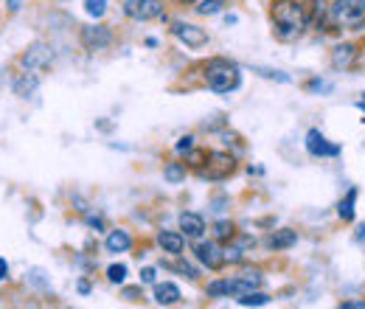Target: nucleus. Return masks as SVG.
I'll return each mask as SVG.
<instances>
[{
  "mask_svg": "<svg viewBox=\"0 0 365 309\" xmlns=\"http://www.w3.org/2000/svg\"><path fill=\"white\" fill-rule=\"evenodd\" d=\"M307 29V14L298 0H275L273 3V31L281 43H292Z\"/></svg>",
  "mask_w": 365,
  "mask_h": 309,
  "instance_id": "obj_1",
  "label": "nucleus"
},
{
  "mask_svg": "<svg viewBox=\"0 0 365 309\" xmlns=\"http://www.w3.org/2000/svg\"><path fill=\"white\" fill-rule=\"evenodd\" d=\"M202 76H205V85L214 90V93H220V96L236 90L239 82H242L239 65H236V62H228V59H211V62L205 65Z\"/></svg>",
  "mask_w": 365,
  "mask_h": 309,
  "instance_id": "obj_2",
  "label": "nucleus"
},
{
  "mask_svg": "<svg viewBox=\"0 0 365 309\" xmlns=\"http://www.w3.org/2000/svg\"><path fill=\"white\" fill-rule=\"evenodd\" d=\"M329 23L340 31L365 29V0H334L329 6Z\"/></svg>",
  "mask_w": 365,
  "mask_h": 309,
  "instance_id": "obj_3",
  "label": "nucleus"
},
{
  "mask_svg": "<svg viewBox=\"0 0 365 309\" xmlns=\"http://www.w3.org/2000/svg\"><path fill=\"white\" fill-rule=\"evenodd\" d=\"M262 284V273H242V275H233L225 281H211L208 284V295L220 298V295H245V293H253L256 287Z\"/></svg>",
  "mask_w": 365,
  "mask_h": 309,
  "instance_id": "obj_4",
  "label": "nucleus"
},
{
  "mask_svg": "<svg viewBox=\"0 0 365 309\" xmlns=\"http://www.w3.org/2000/svg\"><path fill=\"white\" fill-rule=\"evenodd\" d=\"M124 11H127V17H133L138 23L158 20L163 14V0H127Z\"/></svg>",
  "mask_w": 365,
  "mask_h": 309,
  "instance_id": "obj_5",
  "label": "nucleus"
},
{
  "mask_svg": "<svg viewBox=\"0 0 365 309\" xmlns=\"http://www.w3.org/2000/svg\"><path fill=\"white\" fill-rule=\"evenodd\" d=\"M172 34L185 48H202V45H208V31L200 29V26H194V23H175L172 26Z\"/></svg>",
  "mask_w": 365,
  "mask_h": 309,
  "instance_id": "obj_6",
  "label": "nucleus"
},
{
  "mask_svg": "<svg viewBox=\"0 0 365 309\" xmlns=\"http://www.w3.org/2000/svg\"><path fill=\"white\" fill-rule=\"evenodd\" d=\"M307 152L315 155V158H337L340 155V146L337 143H329V138L320 133V130H309V135H307Z\"/></svg>",
  "mask_w": 365,
  "mask_h": 309,
  "instance_id": "obj_7",
  "label": "nucleus"
},
{
  "mask_svg": "<svg viewBox=\"0 0 365 309\" xmlns=\"http://www.w3.org/2000/svg\"><path fill=\"white\" fill-rule=\"evenodd\" d=\"M113 43V31L107 29V26H85L82 29V45L88 48V51H104L107 45Z\"/></svg>",
  "mask_w": 365,
  "mask_h": 309,
  "instance_id": "obj_8",
  "label": "nucleus"
},
{
  "mask_svg": "<svg viewBox=\"0 0 365 309\" xmlns=\"http://www.w3.org/2000/svg\"><path fill=\"white\" fill-rule=\"evenodd\" d=\"M205 163H208V169H202V175L211 177V180H222V177H228L233 172V158L228 152H211L205 158Z\"/></svg>",
  "mask_w": 365,
  "mask_h": 309,
  "instance_id": "obj_9",
  "label": "nucleus"
},
{
  "mask_svg": "<svg viewBox=\"0 0 365 309\" xmlns=\"http://www.w3.org/2000/svg\"><path fill=\"white\" fill-rule=\"evenodd\" d=\"M357 59H360V48L354 43H343L331 51V65L337 71H351L357 65Z\"/></svg>",
  "mask_w": 365,
  "mask_h": 309,
  "instance_id": "obj_10",
  "label": "nucleus"
},
{
  "mask_svg": "<svg viewBox=\"0 0 365 309\" xmlns=\"http://www.w3.org/2000/svg\"><path fill=\"white\" fill-rule=\"evenodd\" d=\"M194 253H197V259L208 270H220V267L225 265V253H222V248L217 242H200Z\"/></svg>",
  "mask_w": 365,
  "mask_h": 309,
  "instance_id": "obj_11",
  "label": "nucleus"
},
{
  "mask_svg": "<svg viewBox=\"0 0 365 309\" xmlns=\"http://www.w3.org/2000/svg\"><path fill=\"white\" fill-rule=\"evenodd\" d=\"M53 56H51V51H48V45L43 43H34L26 54H23V65H26V71H37V68H46L48 62H51Z\"/></svg>",
  "mask_w": 365,
  "mask_h": 309,
  "instance_id": "obj_12",
  "label": "nucleus"
},
{
  "mask_svg": "<svg viewBox=\"0 0 365 309\" xmlns=\"http://www.w3.org/2000/svg\"><path fill=\"white\" fill-rule=\"evenodd\" d=\"M180 231L185 239H200L205 233V220L200 214H191V211H182L180 214Z\"/></svg>",
  "mask_w": 365,
  "mask_h": 309,
  "instance_id": "obj_13",
  "label": "nucleus"
},
{
  "mask_svg": "<svg viewBox=\"0 0 365 309\" xmlns=\"http://www.w3.org/2000/svg\"><path fill=\"white\" fill-rule=\"evenodd\" d=\"M158 242H160L163 253H172V256H180L182 248H185V236H182V231H160Z\"/></svg>",
  "mask_w": 365,
  "mask_h": 309,
  "instance_id": "obj_14",
  "label": "nucleus"
},
{
  "mask_svg": "<svg viewBox=\"0 0 365 309\" xmlns=\"http://www.w3.org/2000/svg\"><path fill=\"white\" fill-rule=\"evenodd\" d=\"M104 245H107L110 253H127V250L133 248V236H130L124 228H115V231L107 233V242H104Z\"/></svg>",
  "mask_w": 365,
  "mask_h": 309,
  "instance_id": "obj_15",
  "label": "nucleus"
},
{
  "mask_svg": "<svg viewBox=\"0 0 365 309\" xmlns=\"http://www.w3.org/2000/svg\"><path fill=\"white\" fill-rule=\"evenodd\" d=\"M155 301L160 307H172L180 301V287L172 284V281H163V284H155Z\"/></svg>",
  "mask_w": 365,
  "mask_h": 309,
  "instance_id": "obj_16",
  "label": "nucleus"
},
{
  "mask_svg": "<svg viewBox=\"0 0 365 309\" xmlns=\"http://www.w3.org/2000/svg\"><path fill=\"white\" fill-rule=\"evenodd\" d=\"M37 85H40L37 74H34V71H26V74H20V76L14 79V93L23 96V98H29V96L37 90Z\"/></svg>",
  "mask_w": 365,
  "mask_h": 309,
  "instance_id": "obj_17",
  "label": "nucleus"
},
{
  "mask_svg": "<svg viewBox=\"0 0 365 309\" xmlns=\"http://www.w3.org/2000/svg\"><path fill=\"white\" fill-rule=\"evenodd\" d=\"M295 242H298V233H295V231H287V228H284V231H275L273 236L267 239V245H270L273 250H287V248H292Z\"/></svg>",
  "mask_w": 365,
  "mask_h": 309,
  "instance_id": "obj_18",
  "label": "nucleus"
},
{
  "mask_svg": "<svg viewBox=\"0 0 365 309\" xmlns=\"http://www.w3.org/2000/svg\"><path fill=\"white\" fill-rule=\"evenodd\" d=\"M354 200H357V188H349V194L340 200V206H337V214H340V220L351 222L354 220Z\"/></svg>",
  "mask_w": 365,
  "mask_h": 309,
  "instance_id": "obj_19",
  "label": "nucleus"
},
{
  "mask_svg": "<svg viewBox=\"0 0 365 309\" xmlns=\"http://www.w3.org/2000/svg\"><path fill=\"white\" fill-rule=\"evenodd\" d=\"M239 304L242 307H267L270 304V295L267 293H245V295H239Z\"/></svg>",
  "mask_w": 365,
  "mask_h": 309,
  "instance_id": "obj_20",
  "label": "nucleus"
},
{
  "mask_svg": "<svg viewBox=\"0 0 365 309\" xmlns=\"http://www.w3.org/2000/svg\"><path fill=\"white\" fill-rule=\"evenodd\" d=\"M222 6H225V0H200L197 3V11L200 14H220Z\"/></svg>",
  "mask_w": 365,
  "mask_h": 309,
  "instance_id": "obj_21",
  "label": "nucleus"
},
{
  "mask_svg": "<svg viewBox=\"0 0 365 309\" xmlns=\"http://www.w3.org/2000/svg\"><path fill=\"white\" fill-rule=\"evenodd\" d=\"M163 177H166L169 183H180V180H185V166H182V163H169V166L163 169Z\"/></svg>",
  "mask_w": 365,
  "mask_h": 309,
  "instance_id": "obj_22",
  "label": "nucleus"
},
{
  "mask_svg": "<svg viewBox=\"0 0 365 309\" xmlns=\"http://www.w3.org/2000/svg\"><path fill=\"white\" fill-rule=\"evenodd\" d=\"M107 278H110V284H124L127 281V265H110L107 267Z\"/></svg>",
  "mask_w": 365,
  "mask_h": 309,
  "instance_id": "obj_23",
  "label": "nucleus"
},
{
  "mask_svg": "<svg viewBox=\"0 0 365 309\" xmlns=\"http://www.w3.org/2000/svg\"><path fill=\"white\" fill-rule=\"evenodd\" d=\"M85 11L91 14V17H104V11H107V0H85Z\"/></svg>",
  "mask_w": 365,
  "mask_h": 309,
  "instance_id": "obj_24",
  "label": "nucleus"
},
{
  "mask_svg": "<svg viewBox=\"0 0 365 309\" xmlns=\"http://www.w3.org/2000/svg\"><path fill=\"white\" fill-rule=\"evenodd\" d=\"M259 74H262V76H267V79H278V82H289V76H287V74H281V71H267V68H259Z\"/></svg>",
  "mask_w": 365,
  "mask_h": 309,
  "instance_id": "obj_25",
  "label": "nucleus"
},
{
  "mask_svg": "<svg viewBox=\"0 0 365 309\" xmlns=\"http://www.w3.org/2000/svg\"><path fill=\"white\" fill-rule=\"evenodd\" d=\"M155 278H158L155 267H143V270H140V281H143V284H155Z\"/></svg>",
  "mask_w": 365,
  "mask_h": 309,
  "instance_id": "obj_26",
  "label": "nucleus"
},
{
  "mask_svg": "<svg viewBox=\"0 0 365 309\" xmlns=\"http://www.w3.org/2000/svg\"><path fill=\"white\" fill-rule=\"evenodd\" d=\"M175 149H178V152H191V149H194V138H191V135H185V138H180Z\"/></svg>",
  "mask_w": 365,
  "mask_h": 309,
  "instance_id": "obj_27",
  "label": "nucleus"
},
{
  "mask_svg": "<svg viewBox=\"0 0 365 309\" xmlns=\"http://www.w3.org/2000/svg\"><path fill=\"white\" fill-rule=\"evenodd\" d=\"M225 262H233V265L242 262V250H239V248H228V250H225Z\"/></svg>",
  "mask_w": 365,
  "mask_h": 309,
  "instance_id": "obj_28",
  "label": "nucleus"
},
{
  "mask_svg": "<svg viewBox=\"0 0 365 309\" xmlns=\"http://www.w3.org/2000/svg\"><path fill=\"white\" fill-rule=\"evenodd\" d=\"M230 231H233V225H230V222H217V236H222V239H225V236H230Z\"/></svg>",
  "mask_w": 365,
  "mask_h": 309,
  "instance_id": "obj_29",
  "label": "nucleus"
},
{
  "mask_svg": "<svg viewBox=\"0 0 365 309\" xmlns=\"http://www.w3.org/2000/svg\"><path fill=\"white\" fill-rule=\"evenodd\" d=\"M6 278H9V262L0 259V281H6Z\"/></svg>",
  "mask_w": 365,
  "mask_h": 309,
  "instance_id": "obj_30",
  "label": "nucleus"
},
{
  "mask_svg": "<svg viewBox=\"0 0 365 309\" xmlns=\"http://www.w3.org/2000/svg\"><path fill=\"white\" fill-rule=\"evenodd\" d=\"M343 309H365V301H346Z\"/></svg>",
  "mask_w": 365,
  "mask_h": 309,
  "instance_id": "obj_31",
  "label": "nucleus"
},
{
  "mask_svg": "<svg viewBox=\"0 0 365 309\" xmlns=\"http://www.w3.org/2000/svg\"><path fill=\"white\" fill-rule=\"evenodd\" d=\"M88 225H93V228H104V220H101V217H88Z\"/></svg>",
  "mask_w": 365,
  "mask_h": 309,
  "instance_id": "obj_32",
  "label": "nucleus"
},
{
  "mask_svg": "<svg viewBox=\"0 0 365 309\" xmlns=\"http://www.w3.org/2000/svg\"><path fill=\"white\" fill-rule=\"evenodd\" d=\"M20 3H23V0H6V6H9L11 11H17V9H20Z\"/></svg>",
  "mask_w": 365,
  "mask_h": 309,
  "instance_id": "obj_33",
  "label": "nucleus"
},
{
  "mask_svg": "<svg viewBox=\"0 0 365 309\" xmlns=\"http://www.w3.org/2000/svg\"><path fill=\"white\" fill-rule=\"evenodd\" d=\"M309 88H312V90H329V85H326V82H312Z\"/></svg>",
  "mask_w": 365,
  "mask_h": 309,
  "instance_id": "obj_34",
  "label": "nucleus"
},
{
  "mask_svg": "<svg viewBox=\"0 0 365 309\" xmlns=\"http://www.w3.org/2000/svg\"><path fill=\"white\" fill-rule=\"evenodd\" d=\"M357 239H365V225L360 228V233H357Z\"/></svg>",
  "mask_w": 365,
  "mask_h": 309,
  "instance_id": "obj_35",
  "label": "nucleus"
},
{
  "mask_svg": "<svg viewBox=\"0 0 365 309\" xmlns=\"http://www.w3.org/2000/svg\"><path fill=\"white\" fill-rule=\"evenodd\" d=\"M180 3H185V6H191V3H200V0H180Z\"/></svg>",
  "mask_w": 365,
  "mask_h": 309,
  "instance_id": "obj_36",
  "label": "nucleus"
},
{
  "mask_svg": "<svg viewBox=\"0 0 365 309\" xmlns=\"http://www.w3.org/2000/svg\"><path fill=\"white\" fill-rule=\"evenodd\" d=\"M360 107H363V110H365V98H360Z\"/></svg>",
  "mask_w": 365,
  "mask_h": 309,
  "instance_id": "obj_37",
  "label": "nucleus"
}]
</instances>
